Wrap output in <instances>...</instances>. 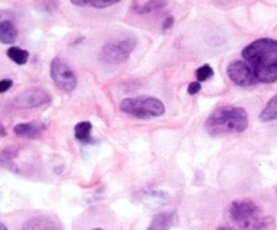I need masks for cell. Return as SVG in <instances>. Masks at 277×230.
<instances>
[{"label":"cell","mask_w":277,"mask_h":230,"mask_svg":"<svg viewBox=\"0 0 277 230\" xmlns=\"http://www.w3.org/2000/svg\"><path fill=\"white\" fill-rule=\"evenodd\" d=\"M242 57L252 68L258 83L277 81V41L259 38L242 50Z\"/></svg>","instance_id":"1"},{"label":"cell","mask_w":277,"mask_h":230,"mask_svg":"<svg viewBox=\"0 0 277 230\" xmlns=\"http://www.w3.org/2000/svg\"><path fill=\"white\" fill-rule=\"evenodd\" d=\"M249 126V115L242 107L223 106L216 108L205 122V130L211 136L242 133Z\"/></svg>","instance_id":"2"},{"label":"cell","mask_w":277,"mask_h":230,"mask_svg":"<svg viewBox=\"0 0 277 230\" xmlns=\"http://www.w3.org/2000/svg\"><path fill=\"white\" fill-rule=\"evenodd\" d=\"M230 217L243 230H273L275 228L273 218L262 215L258 205L252 199L234 200L230 206Z\"/></svg>","instance_id":"3"},{"label":"cell","mask_w":277,"mask_h":230,"mask_svg":"<svg viewBox=\"0 0 277 230\" xmlns=\"http://www.w3.org/2000/svg\"><path fill=\"white\" fill-rule=\"evenodd\" d=\"M120 110L128 115H132L138 119H150L162 117L166 112L162 100L151 96H138L128 98L121 102Z\"/></svg>","instance_id":"4"},{"label":"cell","mask_w":277,"mask_h":230,"mask_svg":"<svg viewBox=\"0 0 277 230\" xmlns=\"http://www.w3.org/2000/svg\"><path fill=\"white\" fill-rule=\"evenodd\" d=\"M136 39L124 38V39H113L102 46L99 58L106 64H124L131 57L132 52L136 48Z\"/></svg>","instance_id":"5"},{"label":"cell","mask_w":277,"mask_h":230,"mask_svg":"<svg viewBox=\"0 0 277 230\" xmlns=\"http://www.w3.org/2000/svg\"><path fill=\"white\" fill-rule=\"evenodd\" d=\"M51 77L56 87L64 92H72L78 86V77L75 72L69 68L67 62L60 57L53 58L51 62Z\"/></svg>","instance_id":"6"},{"label":"cell","mask_w":277,"mask_h":230,"mask_svg":"<svg viewBox=\"0 0 277 230\" xmlns=\"http://www.w3.org/2000/svg\"><path fill=\"white\" fill-rule=\"evenodd\" d=\"M227 75L234 84L243 88L253 87L258 83L253 73L250 65L245 60H235V61L230 62L227 67Z\"/></svg>","instance_id":"7"},{"label":"cell","mask_w":277,"mask_h":230,"mask_svg":"<svg viewBox=\"0 0 277 230\" xmlns=\"http://www.w3.org/2000/svg\"><path fill=\"white\" fill-rule=\"evenodd\" d=\"M51 95L42 88H30L26 89L14 99V105L20 108H36L51 103Z\"/></svg>","instance_id":"8"},{"label":"cell","mask_w":277,"mask_h":230,"mask_svg":"<svg viewBox=\"0 0 277 230\" xmlns=\"http://www.w3.org/2000/svg\"><path fill=\"white\" fill-rule=\"evenodd\" d=\"M22 230H63L61 225L49 215H37L27 219Z\"/></svg>","instance_id":"9"},{"label":"cell","mask_w":277,"mask_h":230,"mask_svg":"<svg viewBox=\"0 0 277 230\" xmlns=\"http://www.w3.org/2000/svg\"><path fill=\"white\" fill-rule=\"evenodd\" d=\"M18 37V29L14 25L13 19L4 17V14L0 11V42L1 44H14Z\"/></svg>","instance_id":"10"},{"label":"cell","mask_w":277,"mask_h":230,"mask_svg":"<svg viewBox=\"0 0 277 230\" xmlns=\"http://www.w3.org/2000/svg\"><path fill=\"white\" fill-rule=\"evenodd\" d=\"M45 130V126L37 122H25V124H18L14 127V133L18 137L25 138H36L38 137L42 131Z\"/></svg>","instance_id":"11"},{"label":"cell","mask_w":277,"mask_h":230,"mask_svg":"<svg viewBox=\"0 0 277 230\" xmlns=\"http://www.w3.org/2000/svg\"><path fill=\"white\" fill-rule=\"evenodd\" d=\"M167 1H160V0H140V1H133L132 8L135 13L141 14V15H145V14H152L158 11V10H162L163 7H166Z\"/></svg>","instance_id":"12"},{"label":"cell","mask_w":277,"mask_h":230,"mask_svg":"<svg viewBox=\"0 0 277 230\" xmlns=\"http://www.w3.org/2000/svg\"><path fill=\"white\" fill-rule=\"evenodd\" d=\"M173 225V212H160L154 217L147 230H170Z\"/></svg>","instance_id":"13"},{"label":"cell","mask_w":277,"mask_h":230,"mask_svg":"<svg viewBox=\"0 0 277 230\" xmlns=\"http://www.w3.org/2000/svg\"><path fill=\"white\" fill-rule=\"evenodd\" d=\"M259 119L262 122H273V121H277V93L272 98L265 108L259 114Z\"/></svg>","instance_id":"14"},{"label":"cell","mask_w":277,"mask_h":230,"mask_svg":"<svg viewBox=\"0 0 277 230\" xmlns=\"http://www.w3.org/2000/svg\"><path fill=\"white\" fill-rule=\"evenodd\" d=\"M7 57L18 65H23L29 60V52L18 46H11L7 50Z\"/></svg>","instance_id":"15"},{"label":"cell","mask_w":277,"mask_h":230,"mask_svg":"<svg viewBox=\"0 0 277 230\" xmlns=\"http://www.w3.org/2000/svg\"><path fill=\"white\" fill-rule=\"evenodd\" d=\"M91 130H93V124L88 121H83V122H79L76 124L75 129H74V134H75L76 140L79 141H87L90 138V134H91Z\"/></svg>","instance_id":"16"},{"label":"cell","mask_w":277,"mask_h":230,"mask_svg":"<svg viewBox=\"0 0 277 230\" xmlns=\"http://www.w3.org/2000/svg\"><path fill=\"white\" fill-rule=\"evenodd\" d=\"M214 69L211 65H208V64H204L201 65L200 68L196 71V77H197V81L198 83H202V81H207L209 80L212 76H214Z\"/></svg>","instance_id":"17"},{"label":"cell","mask_w":277,"mask_h":230,"mask_svg":"<svg viewBox=\"0 0 277 230\" xmlns=\"http://www.w3.org/2000/svg\"><path fill=\"white\" fill-rule=\"evenodd\" d=\"M117 3L120 1L119 0H86V6L93 7V8H107Z\"/></svg>","instance_id":"18"},{"label":"cell","mask_w":277,"mask_h":230,"mask_svg":"<svg viewBox=\"0 0 277 230\" xmlns=\"http://www.w3.org/2000/svg\"><path fill=\"white\" fill-rule=\"evenodd\" d=\"M200 89H201V84L198 81H192L188 86V93L189 95H196L197 92H200Z\"/></svg>","instance_id":"19"},{"label":"cell","mask_w":277,"mask_h":230,"mask_svg":"<svg viewBox=\"0 0 277 230\" xmlns=\"http://www.w3.org/2000/svg\"><path fill=\"white\" fill-rule=\"evenodd\" d=\"M11 87H13V80H10V79H3V80H0V93L7 92Z\"/></svg>","instance_id":"20"},{"label":"cell","mask_w":277,"mask_h":230,"mask_svg":"<svg viewBox=\"0 0 277 230\" xmlns=\"http://www.w3.org/2000/svg\"><path fill=\"white\" fill-rule=\"evenodd\" d=\"M173 25H174V18L173 17H167L163 23V29L164 30H169V29L173 27Z\"/></svg>","instance_id":"21"},{"label":"cell","mask_w":277,"mask_h":230,"mask_svg":"<svg viewBox=\"0 0 277 230\" xmlns=\"http://www.w3.org/2000/svg\"><path fill=\"white\" fill-rule=\"evenodd\" d=\"M71 3H72L74 6H79V7L86 6V0H72Z\"/></svg>","instance_id":"22"},{"label":"cell","mask_w":277,"mask_h":230,"mask_svg":"<svg viewBox=\"0 0 277 230\" xmlns=\"http://www.w3.org/2000/svg\"><path fill=\"white\" fill-rule=\"evenodd\" d=\"M7 136V130L6 127L3 126V124L0 122V137H6Z\"/></svg>","instance_id":"23"},{"label":"cell","mask_w":277,"mask_h":230,"mask_svg":"<svg viewBox=\"0 0 277 230\" xmlns=\"http://www.w3.org/2000/svg\"><path fill=\"white\" fill-rule=\"evenodd\" d=\"M0 230H8L7 229V226L3 222H0Z\"/></svg>","instance_id":"24"},{"label":"cell","mask_w":277,"mask_h":230,"mask_svg":"<svg viewBox=\"0 0 277 230\" xmlns=\"http://www.w3.org/2000/svg\"><path fill=\"white\" fill-rule=\"evenodd\" d=\"M218 230H231V229H228V228H219Z\"/></svg>","instance_id":"25"},{"label":"cell","mask_w":277,"mask_h":230,"mask_svg":"<svg viewBox=\"0 0 277 230\" xmlns=\"http://www.w3.org/2000/svg\"><path fill=\"white\" fill-rule=\"evenodd\" d=\"M93 230H103V229H99V228H97V229H93Z\"/></svg>","instance_id":"26"}]
</instances>
